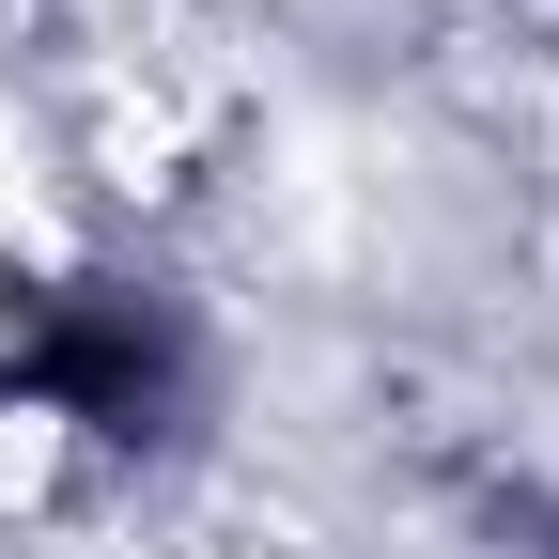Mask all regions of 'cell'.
Masks as SVG:
<instances>
[{
  "mask_svg": "<svg viewBox=\"0 0 559 559\" xmlns=\"http://www.w3.org/2000/svg\"><path fill=\"white\" fill-rule=\"evenodd\" d=\"M0 404L79 419V436H156V404H171V311L124 296V280L0 296Z\"/></svg>",
  "mask_w": 559,
  "mask_h": 559,
  "instance_id": "1",
  "label": "cell"
}]
</instances>
